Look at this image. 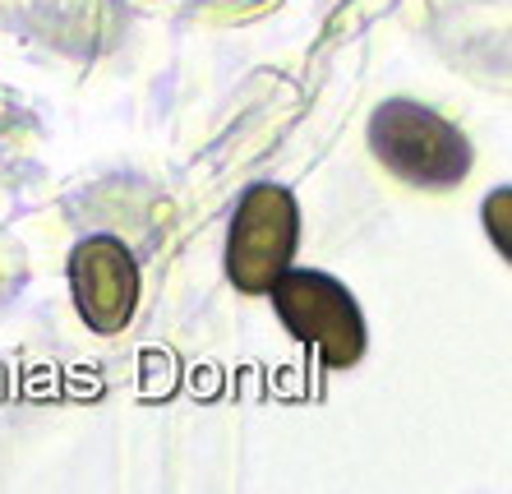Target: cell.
<instances>
[{
    "instance_id": "cell-1",
    "label": "cell",
    "mask_w": 512,
    "mask_h": 494,
    "mask_svg": "<svg viewBox=\"0 0 512 494\" xmlns=\"http://www.w3.org/2000/svg\"><path fill=\"white\" fill-rule=\"evenodd\" d=\"M370 148L383 167L420 190H448L471 171V144L453 121L434 116L420 102L393 97L374 111Z\"/></svg>"
},
{
    "instance_id": "cell-2",
    "label": "cell",
    "mask_w": 512,
    "mask_h": 494,
    "mask_svg": "<svg viewBox=\"0 0 512 494\" xmlns=\"http://www.w3.org/2000/svg\"><path fill=\"white\" fill-rule=\"evenodd\" d=\"M273 305L282 314V324L296 333L300 342H310L328 365L346 370L365 356V319H360L356 296L337 278L319 273V268H291L273 278Z\"/></svg>"
},
{
    "instance_id": "cell-3",
    "label": "cell",
    "mask_w": 512,
    "mask_h": 494,
    "mask_svg": "<svg viewBox=\"0 0 512 494\" xmlns=\"http://www.w3.org/2000/svg\"><path fill=\"white\" fill-rule=\"evenodd\" d=\"M296 236H300V208L291 199V190H282V185L245 190L227 236V278L240 291H250V296L268 291L277 273L291 264Z\"/></svg>"
},
{
    "instance_id": "cell-4",
    "label": "cell",
    "mask_w": 512,
    "mask_h": 494,
    "mask_svg": "<svg viewBox=\"0 0 512 494\" xmlns=\"http://www.w3.org/2000/svg\"><path fill=\"white\" fill-rule=\"evenodd\" d=\"M70 291L93 333H120L139 310V264L116 236H93L70 254Z\"/></svg>"
}]
</instances>
